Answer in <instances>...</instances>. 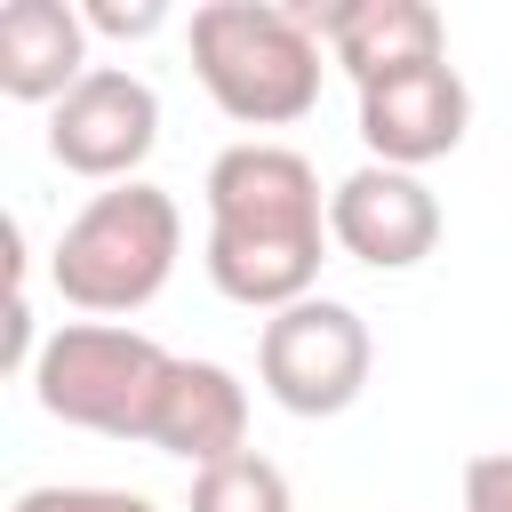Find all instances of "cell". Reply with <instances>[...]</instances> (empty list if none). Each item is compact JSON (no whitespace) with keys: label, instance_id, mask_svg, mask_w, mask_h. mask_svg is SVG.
<instances>
[{"label":"cell","instance_id":"cell-1","mask_svg":"<svg viewBox=\"0 0 512 512\" xmlns=\"http://www.w3.org/2000/svg\"><path fill=\"white\" fill-rule=\"evenodd\" d=\"M200 200H208V280L216 296L248 304V312H288L304 296H320V256L336 248L328 240V192H320V168L296 152V144H272V136H240L208 160L200 176Z\"/></svg>","mask_w":512,"mask_h":512},{"label":"cell","instance_id":"cell-2","mask_svg":"<svg viewBox=\"0 0 512 512\" xmlns=\"http://www.w3.org/2000/svg\"><path fill=\"white\" fill-rule=\"evenodd\" d=\"M208 104L240 128H288L320 104V24L312 0H208L184 24Z\"/></svg>","mask_w":512,"mask_h":512},{"label":"cell","instance_id":"cell-3","mask_svg":"<svg viewBox=\"0 0 512 512\" xmlns=\"http://www.w3.org/2000/svg\"><path fill=\"white\" fill-rule=\"evenodd\" d=\"M176 256H184V208H176V192L136 176V184H104L80 200V216L48 248V280L72 312L128 320L168 288Z\"/></svg>","mask_w":512,"mask_h":512},{"label":"cell","instance_id":"cell-4","mask_svg":"<svg viewBox=\"0 0 512 512\" xmlns=\"http://www.w3.org/2000/svg\"><path fill=\"white\" fill-rule=\"evenodd\" d=\"M168 368H176V352H160L128 320H64V328L40 336L32 400L72 432H104V440H136L144 448V424L160 408Z\"/></svg>","mask_w":512,"mask_h":512},{"label":"cell","instance_id":"cell-5","mask_svg":"<svg viewBox=\"0 0 512 512\" xmlns=\"http://www.w3.org/2000/svg\"><path fill=\"white\" fill-rule=\"evenodd\" d=\"M376 376V336L344 296H304L256 328V384L272 408L320 424L344 416Z\"/></svg>","mask_w":512,"mask_h":512},{"label":"cell","instance_id":"cell-6","mask_svg":"<svg viewBox=\"0 0 512 512\" xmlns=\"http://www.w3.org/2000/svg\"><path fill=\"white\" fill-rule=\"evenodd\" d=\"M160 144V96L128 64H96L56 112H48V160L88 184H136V168Z\"/></svg>","mask_w":512,"mask_h":512},{"label":"cell","instance_id":"cell-7","mask_svg":"<svg viewBox=\"0 0 512 512\" xmlns=\"http://www.w3.org/2000/svg\"><path fill=\"white\" fill-rule=\"evenodd\" d=\"M448 216H440V192L408 168H384V160H360L336 192H328V240L368 264V272H416L432 248H440Z\"/></svg>","mask_w":512,"mask_h":512},{"label":"cell","instance_id":"cell-8","mask_svg":"<svg viewBox=\"0 0 512 512\" xmlns=\"http://www.w3.org/2000/svg\"><path fill=\"white\" fill-rule=\"evenodd\" d=\"M464 136H472V88H464V72H456L448 56L360 88V144H368V160H384V168L424 176V168L448 160Z\"/></svg>","mask_w":512,"mask_h":512},{"label":"cell","instance_id":"cell-9","mask_svg":"<svg viewBox=\"0 0 512 512\" xmlns=\"http://www.w3.org/2000/svg\"><path fill=\"white\" fill-rule=\"evenodd\" d=\"M312 24H320V48L328 64H344L352 88L368 80H392V72H416V64H440L448 56V24L432 0H336L320 8L312 0Z\"/></svg>","mask_w":512,"mask_h":512},{"label":"cell","instance_id":"cell-10","mask_svg":"<svg viewBox=\"0 0 512 512\" xmlns=\"http://www.w3.org/2000/svg\"><path fill=\"white\" fill-rule=\"evenodd\" d=\"M144 448L184 456L192 472L240 456V448H248V384H240L224 360H176L168 384H160V408H152V424H144Z\"/></svg>","mask_w":512,"mask_h":512},{"label":"cell","instance_id":"cell-11","mask_svg":"<svg viewBox=\"0 0 512 512\" xmlns=\"http://www.w3.org/2000/svg\"><path fill=\"white\" fill-rule=\"evenodd\" d=\"M88 16L80 0H8L0 8V96L16 104H64L96 64H88Z\"/></svg>","mask_w":512,"mask_h":512},{"label":"cell","instance_id":"cell-12","mask_svg":"<svg viewBox=\"0 0 512 512\" xmlns=\"http://www.w3.org/2000/svg\"><path fill=\"white\" fill-rule=\"evenodd\" d=\"M184 512H296V488H288V472H280L272 456L240 448V456H224V464L192 472Z\"/></svg>","mask_w":512,"mask_h":512},{"label":"cell","instance_id":"cell-13","mask_svg":"<svg viewBox=\"0 0 512 512\" xmlns=\"http://www.w3.org/2000/svg\"><path fill=\"white\" fill-rule=\"evenodd\" d=\"M8 512H160L152 496H136V488H88V480H40V488H24Z\"/></svg>","mask_w":512,"mask_h":512},{"label":"cell","instance_id":"cell-14","mask_svg":"<svg viewBox=\"0 0 512 512\" xmlns=\"http://www.w3.org/2000/svg\"><path fill=\"white\" fill-rule=\"evenodd\" d=\"M88 32H112V40H152L168 24V0H80Z\"/></svg>","mask_w":512,"mask_h":512},{"label":"cell","instance_id":"cell-15","mask_svg":"<svg viewBox=\"0 0 512 512\" xmlns=\"http://www.w3.org/2000/svg\"><path fill=\"white\" fill-rule=\"evenodd\" d=\"M464 512H512V448H480L464 464Z\"/></svg>","mask_w":512,"mask_h":512}]
</instances>
